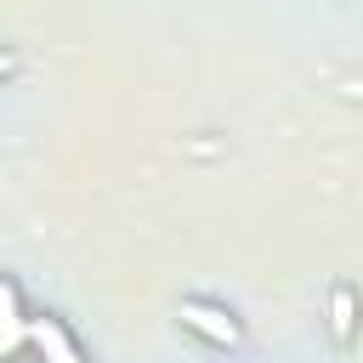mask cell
Masks as SVG:
<instances>
[{
  "mask_svg": "<svg viewBox=\"0 0 363 363\" xmlns=\"http://www.w3.org/2000/svg\"><path fill=\"white\" fill-rule=\"evenodd\" d=\"M23 335L40 346V357H45V363H85V357L74 352V340H68V329H62L57 318H28V323H23Z\"/></svg>",
  "mask_w": 363,
  "mask_h": 363,
  "instance_id": "cell-1",
  "label": "cell"
},
{
  "mask_svg": "<svg viewBox=\"0 0 363 363\" xmlns=\"http://www.w3.org/2000/svg\"><path fill=\"white\" fill-rule=\"evenodd\" d=\"M182 323L199 329V335L216 340V346H233V340H238V323H233L221 306H204V301H182Z\"/></svg>",
  "mask_w": 363,
  "mask_h": 363,
  "instance_id": "cell-2",
  "label": "cell"
},
{
  "mask_svg": "<svg viewBox=\"0 0 363 363\" xmlns=\"http://www.w3.org/2000/svg\"><path fill=\"white\" fill-rule=\"evenodd\" d=\"M329 312H335V318H329V323H335V335L346 340V335H352V289H346V284L335 289V306H329Z\"/></svg>",
  "mask_w": 363,
  "mask_h": 363,
  "instance_id": "cell-3",
  "label": "cell"
},
{
  "mask_svg": "<svg viewBox=\"0 0 363 363\" xmlns=\"http://www.w3.org/2000/svg\"><path fill=\"white\" fill-rule=\"evenodd\" d=\"M0 323H6V329H17V289H11L6 278H0Z\"/></svg>",
  "mask_w": 363,
  "mask_h": 363,
  "instance_id": "cell-4",
  "label": "cell"
},
{
  "mask_svg": "<svg viewBox=\"0 0 363 363\" xmlns=\"http://www.w3.org/2000/svg\"><path fill=\"white\" fill-rule=\"evenodd\" d=\"M6 74H17V57H0V79H6Z\"/></svg>",
  "mask_w": 363,
  "mask_h": 363,
  "instance_id": "cell-5",
  "label": "cell"
}]
</instances>
